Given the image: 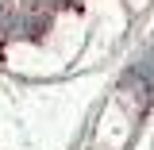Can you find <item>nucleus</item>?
<instances>
[{
    "label": "nucleus",
    "mask_w": 154,
    "mask_h": 150,
    "mask_svg": "<svg viewBox=\"0 0 154 150\" xmlns=\"http://www.w3.org/2000/svg\"><path fill=\"white\" fill-rule=\"evenodd\" d=\"M143 85H154V42L143 50V58L135 62L131 69L123 73V89H143Z\"/></svg>",
    "instance_id": "1"
},
{
    "label": "nucleus",
    "mask_w": 154,
    "mask_h": 150,
    "mask_svg": "<svg viewBox=\"0 0 154 150\" xmlns=\"http://www.w3.org/2000/svg\"><path fill=\"white\" fill-rule=\"evenodd\" d=\"M12 19H16L12 0H0V35H12Z\"/></svg>",
    "instance_id": "2"
},
{
    "label": "nucleus",
    "mask_w": 154,
    "mask_h": 150,
    "mask_svg": "<svg viewBox=\"0 0 154 150\" xmlns=\"http://www.w3.org/2000/svg\"><path fill=\"white\" fill-rule=\"evenodd\" d=\"M23 8H35V12H50V8H58V4H66V0H19Z\"/></svg>",
    "instance_id": "3"
}]
</instances>
